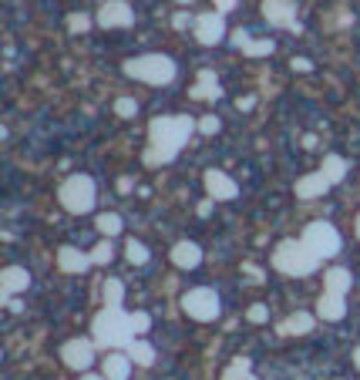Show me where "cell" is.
I'll use <instances>...</instances> for the list:
<instances>
[{
	"instance_id": "cell-1",
	"label": "cell",
	"mask_w": 360,
	"mask_h": 380,
	"mask_svg": "<svg viewBox=\"0 0 360 380\" xmlns=\"http://www.w3.org/2000/svg\"><path fill=\"white\" fill-rule=\"evenodd\" d=\"M196 131V122L189 115H176V118H155L149 125V142L152 149L145 152V165H165L172 162L179 149L189 142V135Z\"/></svg>"
},
{
	"instance_id": "cell-2",
	"label": "cell",
	"mask_w": 360,
	"mask_h": 380,
	"mask_svg": "<svg viewBox=\"0 0 360 380\" xmlns=\"http://www.w3.org/2000/svg\"><path fill=\"white\" fill-rule=\"evenodd\" d=\"M95 343H102V347H131L135 340H131V316L129 313H122V306H104L102 313L95 316Z\"/></svg>"
},
{
	"instance_id": "cell-3",
	"label": "cell",
	"mask_w": 360,
	"mask_h": 380,
	"mask_svg": "<svg viewBox=\"0 0 360 380\" xmlns=\"http://www.w3.org/2000/svg\"><path fill=\"white\" fill-rule=\"evenodd\" d=\"M273 266L286 273V276H310L316 266H320V259L307 249V243L303 239H283L276 249H273Z\"/></svg>"
},
{
	"instance_id": "cell-4",
	"label": "cell",
	"mask_w": 360,
	"mask_h": 380,
	"mask_svg": "<svg viewBox=\"0 0 360 380\" xmlns=\"http://www.w3.org/2000/svg\"><path fill=\"white\" fill-rule=\"evenodd\" d=\"M125 75L149 81V84H169L176 77V61L165 54H142V57H131L125 64Z\"/></svg>"
},
{
	"instance_id": "cell-5",
	"label": "cell",
	"mask_w": 360,
	"mask_h": 380,
	"mask_svg": "<svg viewBox=\"0 0 360 380\" xmlns=\"http://www.w3.org/2000/svg\"><path fill=\"white\" fill-rule=\"evenodd\" d=\"M61 205L68 209V212H75V216H84V212H91L95 209V199H98V189H95V182L88 175H71L64 185H61Z\"/></svg>"
},
{
	"instance_id": "cell-6",
	"label": "cell",
	"mask_w": 360,
	"mask_h": 380,
	"mask_svg": "<svg viewBox=\"0 0 360 380\" xmlns=\"http://www.w3.org/2000/svg\"><path fill=\"white\" fill-rule=\"evenodd\" d=\"M303 243L316 259H330V256L340 253V236L330 222H310L307 232H303Z\"/></svg>"
},
{
	"instance_id": "cell-7",
	"label": "cell",
	"mask_w": 360,
	"mask_h": 380,
	"mask_svg": "<svg viewBox=\"0 0 360 380\" xmlns=\"http://www.w3.org/2000/svg\"><path fill=\"white\" fill-rule=\"evenodd\" d=\"M182 310L192 316V320H202V323H209V320H216L219 316V296L209 289V286H199V289H189L185 296H182Z\"/></svg>"
},
{
	"instance_id": "cell-8",
	"label": "cell",
	"mask_w": 360,
	"mask_h": 380,
	"mask_svg": "<svg viewBox=\"0 0 360 380\" xmlns=\"http://www.w3.org/2000/svg\"><path fill=\"white\" fill-rule=\"evenodd\" d=\"M61 360H64V367H71V370H88L91 360H95V347H91L88 340H68V343L61 347Z\"/></svg>"
},
{
	"instance_id": "cell-9",
	"label": "cell",
	"mask_w": 360,
	"mask_h": 380,
	"mask_svg": "<svg viewBox=\"0 0 360 380\" xmlns=\"http://www.w3.org/2000/svg\"><path fill=\"white\" fill-rule=\"evenodd\" d=\"M222 34H226V21H222V14H199L196 17V37H199V44H219L222 41Z\"/></svg>"
},
{
	"instance_id": "cell-10",
	"label": "cell",
	"mask_w": 360,
	"mask_h": 380,
	"mask_svg": "<svg viewBox=\"0 0 360 380\" xmlns=\"http://www.w3.org/2000/svg\"><path fill=\"white\" fill-rule=\"evenodd\" d=\"M131 21H135V14H131V7L125 0H108L98 10V24L102 27H129Z\"/></svg>"
},
{
	"instance_id": "cell-11",
	"label": "cell",
	"mask_w": 360,
	"mask_h": 380,
	"mask_svg": "<svg viewBox=\"0 0 360 380\" xmlns=\"http://www.w3.org/2000/svg\"><path fill=\"white\" fill-rule=\"evenodd\" d=\"M206 192L212 196V199H219V202H229V199H236V182H232L226 172H216V169H209L206 172Z\"/></svg>"
},
{
	"instance_id": "cell-12",
	"label": "cell",
	"mask_w": 360,
	"mask_h": 380,
	"mask_svg": "<svg viewBox=\"0 0 360 380\" xmlns=\"http://www.w3.org/2000/svg\"><path fill=\"white\" fill-rule=\"evenodd\" d=\"M263 14H266L269 24L290 27L293 24V14H296V3L293 0H263Z\"/></svg>"
},
{
	"instance_id": "cell-13",
	"label": "cell",
	"mask_w": 360,
	"mask_h": 380,
	"mask_svg": "<svg viewBox=\"0 0 360 380\" xmlns=\"http://www.w3.org/2000/svg\"><path fill=\"white\" fill-rule=\"evenodd\" d=\"M30 286V273L24 266H7L3 269V279H0V289H3V300H10L14 293H24Z\"/></svg>"
},
{
	"instance_id": "cell-14",
	"label": "cell",
	"mask_w": 360,
	"mask_h": 380,
	"mask_svg": "<svg viewBox=\"0 0 360 380\" xmlns=\"http://www.w3.org/2000/svg\"><path fill=\"white\" fill-rule=\"evenodd\" d=\"M330 189V178L323 175V172H313V175H303L296 182V196L300 199H316V196H323Z\"/></svg>"
},
{
	"instance_id": "cell-15",
	"label": "cell",
	"mask_w": 360,
	"mask_h": 380,
	"mask_svg": "<svg viewBox=\"0 0 360 380\" xmlns=\"http://www.w3.org/2000/svg\"><path fill=\"white\" fill-rule=\"evenodd\" d=\"M95 259L84 253H77V249H71V246H64V249H57V266L64 269V273H84L88 266H91Z\"/></svg>"
},
{
	"instance_id": "cell-16",
	"label": "cell",
	"mask_w": 360,
	"mask_h": 380,
	"mask_svg": "<svg viewBox=\"0 0 360 380\" xmlns=\"http://www.w3.org/2000/svg\"><path fill=\"white\" fill-rule=\"evenodd\" d=\"M172 263H176L179 269H196V266L202 263V249H199L196 243H179V246L172 249Z\"/></svg>"
},
{
	"instance_id": "cell-17",
	"label": "cell",
	"mask_w": 360,
	"mask_h": 380,
	"mask_svg": "<svg viewBox=\"0 0 360 380\" xmlns=\"http://www.w3.org/2000/svg\"><path fill=\"white\" fill-rule=\"evenodd\" d=\"M316 313H320V320H343L347 316V303L337 293H323L320 303H316Z\"/></svg>"
},
{
	"instance_id": "cell-18",
	"label": "cell",
	"mask_w": 360,
	"mask_h": 380,
	"mask_svg": "<svg viewBox=\"0 0 360 380\" xmlns=\"http://www.w3.org/2000/svg\"><path fill=\"white\" fill-rule=\"evenodd\" d=\"M131 374V357L129 354H108L104 357V374L108 380H129Z\"/></svg>"
},
{
	"instance_id": "cell-19",
	"label": "cell",
	"mask_w": 360,
	"mask_h": 380,
	"mask_svg": "<svg viewBox=\"0 0 360 380\" xmlns=\"http://www.w3.org/2000/svg\"><path fill=\"white\" fill-rule=\"evenodd\" d=\"M310 330H313V316H310V313H293L290 320L280 323V333H283V336H303Z\"/></svg>"
},
{
	"instance_id": "cell-20",
	"label": "cell",
	"mask_w": 360,
	"mask_h": 380,
	"mask_svg": "<svg viewBox=\"0 0 360 380\" xmlns=\"http://www.w3.org/2000/svg\"><path fill=\"white\" fill-rule=\"evenodd\" d=\"M189 95H192V98H222V88H219V81H216L212 71H202V75H199V84H196Z\"/></svg>"
},
{
	"instance_id": "cell-21",
	"label": "cell",
	"mask_w": 360,
	"mask_h": 380,
	"mask_svg": "<svg viewBox=\"0 0 360 380\" xmlns=\"http://www.w3.org/2000/svg\"><path fill=\"white\" fill-rule=\"evenodd\" d=\"M323 279H327V293L347 296V289H350V273H347V269H340V266H337V269H330Z\"/></svg>"
},
{
	"instance_id": "cell-22",
	"label": "cell",
	"mask_w": 360,
	"mask_h": 380,
	"mask_svg": "<svg viewBox=\"0 0 360 380\" xmlns=\"http://www.w3.org/2000/svg\"><path fill=\"white\" fill-rule=\"evenodd\" d=\"M129 357H131V363H138V367H152L155 363V350L145 340H135L129 347Z\"/></svg>"
},
{
	"instance_id": "cell-23",
	"label": "cell",
	"mask_w": 360,
	"mask_h": 380,
	"mask_svg": "<svg viewBox=\"0 0 360 380\" xmlns=\"http://www.w3.org/2000/svg\"><path fill=\"white\" fill-rule=\"evenodd\" d=\"M320 172L330 178V185H334V182H340V178L347 175V162H343L340 155H327V158H323V169H320Z\"/></svg>"
},
{
	"instance_id": "cell-24",
	"label": "cell",
	"mask_w": 360,
	"mask_h": 380,
	"mask_svg": "<svg viewBox=\"0 0 360 380\" xmlns=\"http://www.w3.org/2000/svg\"><path fill=\"white\" fill-rule=\"evenodd\" d=\"M125 256H129V263H135V266H145V263L152 259V256H149V249H145V243H138V239H129Z\"/></svg>"
},
{
	"instance_id": "cell-25",
	"label": "cell",
	"mask_w": 360,
	"mask_h": 380,
	"mask_svg": "<svg viewBox=\"0 0 360 380\" xmlns=\"http://www.w3.org/2000/svg\"><path fill=\"white\" fill-rule=\"evenodd\" d=\"M122 296H125L122 279H108V283H104V303H108V306H122Z\"/></svg>"
},
{
	"instance_id": "cell-26",
	"label": "cell",
	"mask_w": 360,
	"mask_h": 380,
	"mask_svg": "<svg viewBox=\"0 0 360 380\" xmlns=\"http://www.w3.org/2000/svg\"><path fill=\"white\" fill-rule=\"evenodd\" d=\"M222 380H259V377H253V370H249V360H236L229 370L222 374Z\"/></svg>"
},
{
	"instance_id": "cell-27",
	"label": "cell",
	"mask_w": 360,
	"mask_h": 380,
	"mask_svg": "<svg viewBox=\"0 0 360 380\" xmlns=\"http://www.w3.org/2000/svg\"><path fill=\"white\" fill-rule=\"evenodd\" d=\"M98 229H102L104 236H118V232H122V216H115V212H104L102 219H98Z\"/></svg>"
},
{
	"instance_id": "cell-28",
	"label": "cell",
	"mask_w": 360,
	"mask_h": 380,
	"mask_svg": "<svg viewBox=\"0 0 360 380\" xmlns=\"http://www.w3.org/2000/svg\"><path fill=\"white\" fill-rule=\"evenodd\" d=\"M91 259H95V263H111V259H115V246H111V243H108V239H104V243H98V246H95V253H91Z\"/></svg>"
},
{
	"instance_id": "cell-29",
	"label": "cell",
	"mask_w": 360,
	"mask_h": 380,
	"mask_svg": "<svg viewBox=\"0 0 360 380\" xmlns=\"http://www.w3.org/2000/svg\"><path fill=\"white\" fill-rule=\"evenodd\" d=\"M273 48H276L273 41H249V44H246L243 51L249 54V57H256V54H273Z\"/></svg>"
},
{
	"instance_id": "cell-30",
	"label": "cell",
	"mask_w": 360,
	"mask_h": 380,
	"mask_svg": "<svg viewBox=\"0 0 360 380\" xmlns=\"http://www.w3.org/2000/svg\"><path fill=\"white\" fill-rule=\"evenodd\" d=\"M115 111H118L122 118H135V115H138V104L131 102V98H118V102H115Z\"/></svg>"
},
{
	"instance_id": "cell-31",
	"label": "cell",
	"mask_w": 360,
	"mask_h": 380,
	"mask_svg": "<svg viewBox=\"0 0 360 380\" xmlns=\"http://www.w3.org/2000/svg\"><path fill=\"white\" fill-rule=\"evenodd\" d=\"M68 27H71L75 34H84V30L91 27V17H88V14H71V17H68Z\"/></svg>"
},
{
	"instance_id": "cell-32",
	"label": "cell",
	"mask_w": 360,
	"mask_h": 380,
	"mask_svg": "<svg viewBox=\"0 0 360 380\" xmlns=\"http://www.w3.org/2000/svg\"><path fill=\"white\" fill-rule=\"evenodd\" d=\"M149 327H152V316L149 313H131V330L135 333H149Z\"/></svg>"
},
{
	"instance_id": "cell-33",
	"label": "cell",
	"mask_w": 360,
	"mask_h": 380,
	"mask_svg": "<svg viewBox=\"0 0 360 380\" xmlns=\"http://www.w3.org/2000/svg\"><path fill=\"white\" fill-rule=\"evenodd\" d=\"M199 128H202V131H206V135H216V131H219V128H222V122H219V118H216V115H206V118H202V122H199Z\"/></svg>"
},
{
	"instance_id": "cell-34",
	"label": "cell",
	"mask_w": 360,
	"mask_h": 380,
	"mask_svg": "<svg viewBox=\"0 0 360 380\" xmlns=\"http://www.w3.org/2000/svg\"><path fill=\"white\" fill-rule=\"evenodd\" d=\"M266 316H269V313H266V306H253V310H249V320H253V323H263V320H266Z\"/></svg>"
},
{
	"instance_id": "cell-35",
	"label": "cell",
	"mask_w": 360,
	"mask_h": 380,
	"mask_svg": "<svg viewBox=\"0 0 360 380\" xmlns=\"http://www.w3.org/2000/svg\"><path fill=\"white\" fill-rule=\"evenodd\" d=\"M293 68H296V71H310L313 64H310L307 57H296V61H293Z\"/></svg>"
},
{
	"instance_id": "cell-36",
	"label": "cell",
	"mask_w": 360,
	"mask_h": 380,
	"mask_svg": "<svg viewBox=\"0 0 360 380\" xmlns=\"http://www.w3.org/2000/svg\"><path fill=\"white\" fill-rule=\"evenodd\" d=\"M212 3H216L219 10H232V7H236V0H212Z\"/></svg>"
},
{
	"instance_id": "cell-37",
	"label": "cell",
	"mask_w": 360,
	"mask_h": 380,
	"mask_svg": "<svg viewBox=\"0 0 360 380\" xmlns=\"http://www.w3.org/2000/svg\"><path fill=\"white\" fill-rule=\"evenodd\" d=\"M172 24H176V27H185V24H189V14H176V17H172Z\"/></svg>"
},
{
	"instance_id": "cell-38",
	"label": "cell",
	"mask_w": 360,
	"mask_h": 380,
	"mask_svg": "<svg viewBox=\"0 0 360 380\" xmlns=\"http://www.w3.org/2000/svg\"><path fill=\"white\" fill-rule=\"evenodd\" d=\"M81 380H108V377H98V374H84Z\"/></svg>"
},
{
	"instance_id": "cell-39",
	"label": "cell",
	"mask_w": 360,
	"mask_h": 380,
	"mask_svg": "<svg viewBox=\"0 0 360 380\" xmlns=\"http://www.w3.org/2000/svg\"><path fill=\"white\" fill-rule=\"evenodd\" d=\"M354 363H357V370H360V347L354 350Z\"/></svg>"
},
{
	"instance_id": "cell-40",
	"label": "cell",
	"mask_w": 360,
	"mask_h": 380,
	"mask_svg": "<svg viewBox=\"0 0 360 380\" xmlns=\"http://www.w3.org/2000/svg\"><path fill=\"white\" fill-rule=\"evenodd\" d=\"M357 236H360V216H357Z\"/></svg>"
},
{
	"instance_id": "cell-41",
	"label": "cell",
	"mask_w": 360,
	"mask_h": 380,
	"mask_svg": "<svg viewBox=\"0 0 360 380\" xmlns=\"http://www.w3.org/2000/svg\"><path fill=\"white\" fill-rule=\"evenodd\" d=\"M179 3H189V0H179Z\"/></svg>"
}]
</instances>
